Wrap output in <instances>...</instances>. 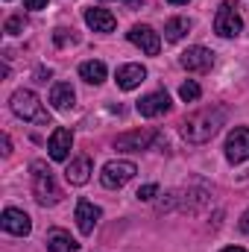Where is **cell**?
<instances>
[{
	"instance_id": "cell-26",
	"label": "cell",
	"mask_w": 249,
	"mask_h": 252,
	"mask_svg": "<svg viewBox=\"0 0 249 252\" xmlns=\"http://www.w3.org/2000/svg\"><path fill=\"white\" fill-rule=\"evenodd\" d=\"M241 229H244V232L249 235V208L244 211V214H241Z\"/></svg>"
},
{
	"instance_id": "cell-29",
	"label": "cell",
	"mask_w": 249,
	"mask_h": 252,
	"mask_svg": "<svg viewBox=\"0 0 249 252\" xmlns=\"http://www.w3.org/2000/svg\"><path fill=\"white\" fill-rule=\"evenodd\" d=\"M220 252H247V250H244V247H223Z\"/></svg>"
},
{
	"instance_id": "cell-23",
	"label": "cell",
	"mask_w": 249,
	"mask_h": 252,
	"mask_svg": "<svg viewBox=\"0 0 249 252\" xmlns=\"http://www.w3.org/2000/svg\"><path fill=\"white\" fill-rule=\"evenodd\" d=\"M53 41H56L59 47H67V44H73V41H76V35H73L70 30H62V27H59V30L53 32Z\"/></svg>"
},
{
	"instance_id": "cell-12",
	"label": "cell",
	"mask_w": 249,
	"mask_h": 252,
	"mask_svg": "<svg viewBox=\"0 0 249 252\" xmlns=\"http://www.w3.org/2000/svg\"><path fill=\"white\" fill-rule=\"evenodd\" d=\"M70 147H73V132H70L67 126L53 129V135H50V141H47L50 158H53V161H64V158L70 156Z\"/></svg>"
},
{
	"instance_id": "cell-22",
	"label": "cell",
	"mask_w": 249,
	"mask_h": 252,
	"mask_svg": "<svg viewBox=\"0 0 249 252\" xmlns=\"http://www.w3.org/2000/svg\"><path fill=\"white\" fill-rule=\"evenodd\" d=\"M24 30H27V18H24V15H12V18L6 21V32H9V35H21Z\"/></svg>"
},
{
	"instance_id": "cell-20",
	"label": "cell",
	"mask_w": 249,
	"mask_h": 252,
	"mask_svg": "<svg viewBox=\"0 0 249 252\" xmlns=\"http://www.w3.org/2000/svg\"><path fill=\"white\" fill-rule=\"evenodd\" d=\"M187 30H190V21L187 18H170L164 24V38L167 41H182L187 35Z\"/></svg>"
},
{
	"instance_id": "cell-18",
	"label": "cell",
	"mask_w": 249,
	"mask_h": 252,
	"mask_svg": "<svg viewBox=\"0 0 249 252\" xmlns=\"http://www.w3.org/2000/svg\"><path fill=\"white\" fill-rule=\"evenodd\" d=\"M50 103H53V109H59V112H67V109L76 103V94H73L70 82H56V85L50 88Z\"/></svg>"
},
{
	"instance_id": "cell-10",
	"label": "cell",
	"mask_w": 249,
	"mask_h": 252,
	"mask_svg": "<svg viewBox=\"0 0 249 252\" xmlns=\"http://www.w3.org/2000/svg\"><path fill=\"white\" fill-rule=\"evenodd\" d=\"M179 64L190 70V73H205V70H211V64H214V53L208 50V47H199V44H193V47H187L185 53L179 56Z\"/></svg>"
},
{
	"instance_id": "cell-8",
	"label": "cell",
	"mask_w": 249,
	"mask_h": 252,
	"mask_svg": "<svg viewBox=\"0 0 249 252\" xmlns=\"http://www.w3.org/2000/svg\"><path fill=\"white\" fill-rule=\"evenodd\" d=\"M226 158L232 161V164H241V161H247L249 158V129L247 126H238V129H232L229 132V138H226Z\"/></svg>"
},
{
	"instance_id": "cell-25",
	"label": "cell",
	"mask_w": 249,
	"mask_h": 252,
	"mask_svg": "<svg viewBox=\"0 0 249 252\" xmlns=\"http://www.w3.org/2000/svg\"><path fill=\"white\" fill-rule=\"evenodd\" d=\"M24 6L32 9V12H38V9H47V0H24Z\"/></svg>"
},
{
	"instance_id": "cell-2",
	"label": "cell",
	"mask_w": 249,
	"mask_h": 252,
	"mask_svg": "<svg viewBox=\"0 0 249 252\" xmlns=\"http://www.w3.org/2000/svg\"><path fill=\"white\" fill-rule=\"evenodd\" d=\"M9 109L15 118L21 121H30V124H38V126H50V112L41 106L38 94L30 91V88H18L12 97H9Z\"/></svg>"
},
{
	"instance_id": "cell-11",
	"label": "cell",
	"mask_w": 249,
	"mask_h": 252,
	"mask_svg": "<svg viewBox=\"0 0 249 252\" xmlns=\"http://www.w3.org/2000/svg\"><path fill=\"white\" fill-rule=\"evenodd\" d=\"M135 109H138L141 118H158V115L170 112V94L167 91H153V94L141 97Z\"/></svg>"
},
{
	"instance_id": "cell-5",
	"label": "cell",
	"mask_w": 249,
	"mask_h": 252,
	"mask_svg": "<svg viewBox=\"0 0 249 252\" xmlns=\"http://www.w3.org/2000/svg\"><path fill=\"white\" fill-rule=\"evenodd\" d=\"M135 173H138L135 161H126V158H115V161H109V164L103 167V173H100V182H103V188L118 190V188H124L129 179H135Z\"/></svg>"
},
{
	"instance_id": "cell-19",
	"label": "cell",
	"mask_w": 249,
	"mask_h": 252,
	"mask_svg": "<svg viewBox=\"0 0 249 252\" xmlns=\"http://www.w3.org/2000/svg\"><path fill=\"white\" fill-rule=\"evenodd\" d=\"M106 64L97 62V59H91V62H82L79 64V76L85 79V82H91V85H100V82H106Z\"/></svg>"
},
{
	"instance_id": "cell-13",
	"label": "cell",
	"mask_w": 249,
	"mask_h": 252,
	"mask_svg": "<svg viewBox=\"0 0 249 252\" xmlns=\"http://www.w3.org/2000/svg\"><path fill=\"white\" fill-rule=\"evenodd\" d=\"M100 217H103L100 205H94V202H88V199H79V202H76V226H79L82 235H91L94 226L100 223Z\"/></svg>"
},
{
	"instance_id": "cell-15",
	"label": "cell",
	"mask_w": 249,
	"mask_h": 252,
	"mask_svg": "<svg viewBox=\"0 0 249 252\" xmlns=\"http://www.w3.org/2000/svg\"><path fill=\"white\" fill-rule=\"evenodd\" d=\"M144 79H147V67H144V64H121L118 73H115V82H118V88H124V91L138 88Z\"/></svg>"
},
{
	"instance_id": "cell-6",
	"label": "cell",
	"mask_w": 249,
	"mask_h": 252,
	"mask_svg": "<svg viewBox=\"0 0 249 252\" xmlns=\"http://www.w3.org/2000/svg\"><path fill=\"white\" fill-rule=\"evenodd\" d=\"M153 144H167L158 132H126V135H118L115 138V150H126V153H138V150H150Z\"/></svg>"
},
{
	"instance_id": "cell-28",
	"label": "cell",
	"mask_w": 249,
	"mask_h": 252,
	"mask_svg": "<svg viewBox=\"0 0 249 252\" xmlns=\"http://www.w3.org/2000/svg\"><path fill=\"white\" fill-rule=\"evenodd\" d=\"M12 153V141H9V135H3V156H9Z\"/></svg>"
},
{
	"instance_id": "cell-21",
	"label": "cell",
	"mask_w": 249,
	"mask_h": 252,
	"mask_svg": "<svg viewBox=\"0 0 249 252\" xmlns=\"http://www.w3.org/2000/svg\"><path fill=\"white\" fill-rule=\"evenodd\" d=\"M199 94H202V88H199V82H193V79H187L185 85L179 88V97H182L185 103H193V100H199Z\"/></svg>"
},
{
	"instance_id": "cell-7",
	"label": "cell",
	"mask_w": 249,
	"mask_h": 252,
	"mask_svg": "<svg viewBox=\"0 0 249 252\" xmlns=\"http://www.w3.org/2000/svg\"><path fill=\"white\" fill-rule=\"evenodd\" d=\"M126 38H129L135 47H141L147 56H158V50H161V38H158V32H156L153 27H147V24H135V27L126 32Z\"/></svg>"
},
{
	"instance_id": "cell-30",
	"label": "cell",
	"mask_w": 249,
	"mask_h": 252,
	"mask_svg": "<svg viewBox=\"0 0 249 252\" xmlns=\"http://www.w3.org/2000/svg\"><path fill=\"white\" fill-rule=\"evenodd\" d=\"M167 3H173V6H185V3H190V0H167Z\"/></svg>"
},
{
	"instance_id": "cell-14",
	"label": "cell",
	"mask_w": 249,
	"mask_h": 252,
	"mask_svg": "<svg viewBox=\"0 0 249 252\" xmlns=\"http://www.w3.org/2000/svg\"><path fill=\"white\" fill-rule=\"evenodd\" d=\"M91 173H94L91 156H76V158L64 167V179H67L70 185H85V182L91 179Z\"/></svg>"
},
{
	"instance_id": "cell-17",
	"label": "cell",
	"mask_w": 249,
	"mask_h": 252,
	"mask_svg": "<svg viewBox=\"0 0 249 252\" xmlns=\"http://www.w3.org/2000/svg\"><path fill=\"white\" fill-rule=\"evenodd\" d=\"M44 244H47L50 252H76L79 250V244H76V241L70 238V232H64V229H50L47 238H44Z\"/></svg>"
},
{
	"instance_id": "cell-24",
	"label": "cell",
	"mask_w": 249,
	"mask_h": 252,
	"mask_svg": "<svg viewBox=\"0 0 249 252\" xmlns=\"http://www.w3.org/2000/svg\"><path fill=\"white\" fill-rule=\"evenodd\" d=\"M156 193H158V185H153V182H150V185L138 188V193H135V196H138V199H144V202H150V199H156Z\"/></svg>"
},
{
	"instance_id": "cell-4",
	"label": "cell",
	"mask_w": 249,
	"mask_h": 252,
	"mask_svg": "<svg viewBox=\"0 0 249 252\" xmlns=\"http://www.w3.org/2000/svg\"><path fill=\"white\" fill-rule=\"evenodd\" d=\"M241 30H244V18L238 12V3L235 0H223V6L214 15V32L220 38H235V35H241Z\"/></svg>"
},
{
	"instance_id": "cell-16",
	"label": "cell",
	"mask_w": 249,
	"mask_h": 252,
	"mask_svg": "<svg viewBox=\"0 0 249 252\" xmlns=\"http://www.w3.org/2000/svg\"><path fill=\"white\" fill-rule=\"evenodd\" d=\"M85 24L94 32H112L118 27V18L109 9H85Z\"/></svg>"
},
{
	"instance_id": "cell-9",
	"label": "cell",
	"mask_w": 249,
	"mask_h": 252,
	"mask_svg": "<svg viewBox=\"0 0 249 252\" xmlns=\"http://www.w3.org/2000/svg\"><path fill=\"white\" fill-rule=\"evenodd\" d=\"M0 226H3L6 235H15V238H27V235L32 232V220H30V214L21 211V208H6L3 217H0Z\"/></svg>"
},
{
	"instance_id": "cell-3",
	"label": "cell",
	"mask_w": 249,
	"mask_h": 252,
	"mask_svg": "<svg viewBox=\"0 0 249 252\" xmlns=\"http://www.w3.org/2000/svg\"><path fill=\"white\" fill-rule=\"evenodd\" d=\"M30 173H32V196H35V202L38 205H56L59 199H62V190L56 185V179H53V170L47 167V161H41V158H35L32 164H30Z\"/></svg>"
},
{
	"instance_id": "cell-1",
	"label": "cell",
	"mask_w": 249,
	"mask_h": 252,
	"mask_svg": "<svg viewBox=\"0 0 249 252\" xmlns=\"http://www.w3.org/2000/svg\"><path fill=\"white\" fill-rule=\"evenodd\" d=\"M226 118H229L226 106H208V109H199V112L187 115L179 124V132H182V138L187 144H208L220 132V126L226 124Z\"/></svg>"
},
{
	"instance_id": "cell-27",
	"label": "cell",
	"mask_w": 249,
	"mask_h": 252,
	"mask_svg": "<svg viewBox=\"0 0 249 252\" xmlns=\"http://www.w3.org/2000/svg\"><path fill=\"white\" fill-rule=\"evenodd\" d=\"M118 3H126L129 9H141L144 6V0H118Z\"/></svg>"
}]
</instances>
